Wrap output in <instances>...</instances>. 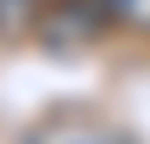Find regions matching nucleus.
<instances>
[{
    "label": "nucleus",
    "instance_id": "f257e3e1",
    "mask_svg": "<svg viewBox=\"0 0 150 144\" xmlns=\"http://www.w3.org/2000/svg\"><path fill=\"white\" fill-rule=\"evenodd\" d=\"M106 28V11L100 0H50V17H45V39L56 44H83Z\"/></svg>",
    "mask_w": 150,
    "mask_h": 144
},
{
    "label": "nucleus",
    "instance_id": "f03ea898",
    "mask_svg": "<svg viewBox=\"0 0 150 144\" xmlns=\"http://www.w3.org/2000/svg\"><path fill=\"white\" fill-rule=\"evenodd\" d=\"M106 22H122V28H139L150 33V0H100Z\"/></svg>",
    "mask_w": 150,
    "mask_h": 144
}]
</instances>
